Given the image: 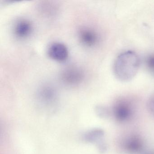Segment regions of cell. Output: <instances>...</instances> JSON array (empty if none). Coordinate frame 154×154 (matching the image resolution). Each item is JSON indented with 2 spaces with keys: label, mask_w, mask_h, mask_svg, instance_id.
I'll list each match as a JSON object with an SVG mask.
<instances>
[{
  "label": "cell",
  "mask_w": 154,
  "mask_h": 154,
  "mask_svg": "<svg viewBox=\"0 0 154 154\" xmlns=\"http://www.w3.org/2000/svg\"><path fill=\"white\" fill-rule=\"evenodd\" d=\"M140 65L138 55L133 51H127L119 55L114 61L113 72L121 82L132 80L137 75Z\"/></svg>",
  "instance_id": "6da1fadb"
},
{
  "label": "cell",
  "mask_w": 154,
  "mask_h": 154,
  "mask_svg": "<svg viewBox=\"0 0 154 154\" xmlns=\"http://www.w3.org/2000/svg\"><path fill=\"white\" fill-rule=\"evenodd\" d=\"M133 112L130 103L126 100H120L114 104L112 109V114L117 120L124 122L128 120Z\"/></svg>",
  "instance_id": "7a4b0ae2"
},
{
  "label": "cell",
  "mask_w": 154,
  "mask_h": 154,
  "mask_svg": "<svg viewBox=\"0 0 154 154\" xmlns=\"http://www.w3.org/2000/svg\"><path fill=\"white\" fill-rule=\"evenodd\" d=\"M105 133L100 128H94L85 133L84 139L87 142L94 143L101 153H104L107 149V145L104 140Z\"/></svg>",
  "instance_id": "3957f363"
},
{
  "label": "cell",
  "mask_w": 154,
  "mask_h": 154,
  "mask_svg": "<svg viewBox=\"0 0 154 154\" xmlns=\"http://www.w3.org/2000/svg\"><path fill=\"white\" fill-rule=\"evenodd\" d=\"M48 56L54 61L64 62L68 58V49L64 44L54 42L51 44L48 49Z\"/></svg>",
  "instance_id": "277c9868"
},
{
  "label": "cell",
  "mask_w": 154,
  "mask_h": 154,
  "mask_svg": "<svg viewBox=\"0 0 154 154\" xmlns=\"http://www.w3.org/2000/svg\"><path fill=\"white\" fill-rule=\"evenodd\" d=\"M82 71L75 67H71L64 70L62 74V79L65 83L71 85L79 84L83 80Z\"/></svg>",
  "instance_id": "5b68a950"
},
{
  "label": "cell",
  "mask_w": 154,
  "mask_h": 154,
  "mask_svg": "<svg viewBox=\"0 0 154 154\" xmlns=\"http://www.w3.org/2000/svg\"><path fill=\"white\" fill-rule=\"evenodd\" d=\"M79 38L82 44L87 47H92L96 45L99 40L98 34L94 29L87 27L80 29Z\"/></svg>",
  "instance_id": "8992f818"
},
{
  "label": "cell",
  "mask_w": 154,
  "mask_h": 154,
  "mask_svg": "<svg viewBox=\"0 0 154 154\" xmlns=\"http://www.w3.org/2000/svg\"><path fill=\"white\" fill-rule=\"evenodd\" d=\"M32 29L33 27L30 21L26 19H21L15 24L14 33L17 37L23 39L30 35Z\"/></svg>",
  "instance_id": "52a82bcc"
},
{
  "label": "cell",
  "mask_w": 154,
  "mask_h": 154,
  "mask_svg": "<svg viewBox=\"0 0 154 154\" xmlns=\"http://www.w3.org/2000/svg\"><path fill=\"white\" fill-rule=\"evenodd\" d=\"M142 139L137 135H132L127 138L123 143V146L127 151L131 153H137L143 147Z\"/></svg>",
  "instance_id": "ba28073f"
},
{
  "label": "cell",
  "mask_w": 154,
  "mask_h": 154,
  "mask_svg": "<svg viewBox=\"0 0 154 154\" xmlns=\"http://www.w3.org/2000/svg\"><path fill=\"white\" fill-rule=\"evenodd\" d=\"M38 98L40 102L46 106L52 105L56 100V93L50 86H45L41 88L38 93Z\"/></svg>",
  "instance_id": "9c48e42d"
},
{
  "label": "cell",
  "mask_w": 154,
  "mask_h": 154,
  "mask_svg": "<svg viewBox=\"0 0 154 154\" xmlns=\"http://www.w3.org/2000/svg\"><path fill=\"white\" fill-rule=\"evenodd\" d=\"M96 113L102 118H107L109 116L110 111L108 108L103 106H99L96 109Z\"/></svg>",
  "instance_id": "30bf717a"
},
{
  "label": "cell",
  "mask_w": 154,
  "mask_h": 154,
  "mask_svg": "<svg viewBox=\"0 0 154 154\" xmlns=\"http://www.w3.org/2000/svg\"><path fill=\"white\" fill-rule=\"evenodd\" d=\"M146 65L150 72L154 73V54L150 55L147 57Z\"/></svg>",
  "instance_id": "8fae6325"
},
{
  "label": "cell",
  "mask_w": 154,
  "mask_h": 154,
  "mask_svg": "<svg viewBox=\"0 0 154 154\" xmlns=\"http://www.w3.org/2000/svg\"><path fill=\"white\" fill-rule=\"evenodd\" d=\"M147 106L150 113L154 116V94L149 97L148 101Z\"/></svg>",
  "instance_id": "7c38bea8"
},
{
  "label": "cell",
  "mask_w": 154,
  "mask_h": 154,
  "mask_svg": "<svg viewBox=\"0 0 154 154\" xmlns=\"http://www.w3.org/2000/svg\"><path fill=\"white\" fill-rule=\"evenodd\" d=\"M154 154V152H149V153H147V154Z\"/></svg>",
  "instance_id": "4fadbf2b"
}]
</instances>
